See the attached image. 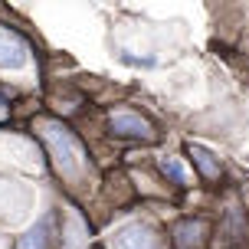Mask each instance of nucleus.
Masks as SVG:
<instances>
[{"mask_svg":"<svg viewBox=\"0 0 249 249\" xmlns=\"http://www.w3.org/2000/svg\"><path fill=\"white\" fill-rule=\"evenodd\" d=\"M30 50H26V43L13 30L7 26H0V69H17V66H23Z\"/></svg>","mask_w":249,"mask_h":249,"instance_id":"3","label":"nucleus"},{"mask_svg":"<svg viewBox=\"0 0 249 249\" xmlns=\"http://www.w3.org/2000/svg\"><path fill=\"white\" fill-rule=\"evenodd\" d=\"M112 128H115V135H122L124 141H128V138H135V141H151V138H154V128L135 112H115Z\"/></svg>","mask_w":249,"mask_h":249,"instance_id":"2","label":"nucleus"},{"mask_svg":"<svg viewBox=\"0 0 249 249\" xmlns=\"http://www.w3.org/2000/svg\"><path fill=\"white\" fill-rule=\"evenodd\" d=\"M46 233H50V223L39 220L30 233H23V236L17 239V249H46Z\"/></svg>","mask_w":249,"mask_h":249,"instance_id":"5","label":"nucleus"},{"mask_svg":"<svg viewBox=\"0 0 249 249\" xmlns=\"http://www.w3.org/2000/svg\"><path fill=\"white\" fill-rule=\"evenodd\" d=\"M164 174L171 177L174 184H187V177H184V167H180L177 161H164Z\"/></svg>","mask_w":249,"mask_h":249,"instance_id":"7","label":"nucleus"},{"mask_svg":"<svg viewBox=\"0 0 249 249\" xmlns=\"http://www.w3.org/2000/svg\"><path fill=\"white\" fill-rule=\"evenodd\" d=\"M115 246L118 249H161L158 246V236L151 233L148 226H124L122 233H118V239H115Z\"/></svg>","mask_w":249,"mask_h":249,"instance_id":"4","label":"nucleus"},{"mask_svg":"<svg viewBox=\"0 0 249 249\" xmlns=\"http://www.w3.org/2000/svg\"><path fill=\"white\" fill-rule=\"evenodd\" d=\"M200 239H203V226H200V223H184V226H177V243H180V249L200 246Z\"/></svg>","mask_w":249,"mask_h":249,"instance_id":"6","label":"nucleus"},{"mask_svg":"<svg viewBox=\"0 0 249 249\" xmlns=\"http://www.w3.org/2000/svg\"><path fill=\"white\" fill-rule=\"evenodd\" d=\"M39 131H43V138H46V148H50L53 161H56V167H59L66 177H79L82 171H86V148L79 144V138L66 128V124L59 122H46L39 124Z\"/></svg>","mask_w":249,"mask_h":249,"instance_id":"1","label":"nucleus"}]
</instances>
